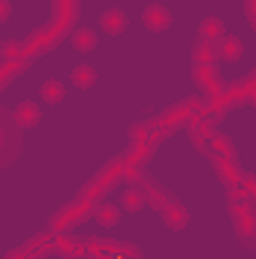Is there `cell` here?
Listing matches in <instances>:
<instances>
[{"mask_svg": "<svg viewBox=\"0 0 256 259\" xmlns=\"http://www.w3.org/2000/svg\"><path fill=\"white\" fill-rule=\"evenodd\" d=\"M72 46L78 52H91V49H97V33L91 27H75L72 30Z\"/></svg>", "mask_w": 256, "mask_h": 259, "instance_id": "12", "label": "cell"}, {"mask_svg": "<svg viewBox=\"0 0 256 259\" xmlns=\"http://www.w3.org/2000/svg\"><path fill=\"white\" fill-rule=\"evenodd\" d=\"M142 21H145V27L148 30H169L172 27V12L163 6V3H151L148 9H145V15H142Z\"/></svg>", "mask_w": 256, "mask_h": 259, "instance_id": "5", "label": "cell"}, {"mask_svg": "<svg viewBox=\"0 0 256 259\" xmlns=\"http://www.w3.org/2000/svg\"><path fill=\"white\" fill-rule=\"evenodd\" d=\"M97 220H100V226H118V220H121V208H115V205H103L100 214H97Z\"/></svg>", "mask_w": 256, "mask_h": 259, "instance_id": "16", "label": "cell"}, {"mask_svg": "<svg viewBox=\"0 0 256 259\" xmlns=\"http://www.w3.org/2000/svg\"><path fill=\"white\" fill-rule=\"evenodd\" d=\"M69 81L78 88V91H88V88H94L97 84V69L88 64H78L72 72H69Z\"/></svg>", "mask_w": 256, "mask_h": 259, "instance_id": "11", "label": "cell"}, {"mask_svg": "<svg viewBox=\"0 0 256 259\" xmlns=\"http://www.w3.org/2000/svg\"><path fill=\"white\" fill-rule=\"evenodd\" d=\"M223 36H226V30H223L220 18H214V15L202 18V24H199V39H202V42H208V46H217Z\"/></svg>", "mask_w": 256, "mask_h": 259, "instance_id": "8", "label": "cell"}, {"mask_svg": "<svg viewBox=\"0 0 256 259\" xmlns=\"http://www.w3.org/2000/svg\"><path fill=\"white\" fill-rule=\"evenodd\" d=\"M0 49H3V39H0Z\"/></svg>", "mask_w": 256, "mask_h": 259, "instance_id": "20", "label": "cell"}, {"mask_svg": "<svg viewBox=\"0 0 256 259\" xmlns=\"http://www.w3.org/2000/svg\"><path fill=\"white\" fill-rule=\"evenodd\" d=\"M247 6H253V0H247Z\"/></svg>", "mask_w": 256, "mask_h": 259, "instance_id": "19", "label": "cell"}, {"mask_svg": "<svg viewBox=\"0 0 256 259\" xmlns=\"http://www.w3.org/2000/svg\"><path fill=\"white\" fill-rule=\"evenodd\" d=\"M193 58H196V64H214V61H217L214 46H208V42H202V39L193 46Z\"/></svg>", "mask_w": 256, "mask_h": 259, "instance_id": "14", "label": "cell"}, {"mask_svg": "<svg viewBox=\"0 0 256 259\" xmlns=\"http://www.w3.org/2000/svg\"><path fill=\"white\" fill-rule=\"evenodd\" d=\"M160 214L166 217V223H169L172 229H184V226H187V211H184V205H181L175 196L160 208Z\"/></svg>", "mask_w": 256, "mask_h": 259, "instance_id": "9", "label": "cell"}, {"mask_svg": "<svg viewBox=\"0 0 256 259\" xmlns=\"http://www.w3.org/2000/svg\"><path fill=\"white\" fill-rule=\"evenodd\" d=\"M9 15H12V3L9 0H0V24L9 21Z\"/></svg>", "mask_w": 256, "mask_h": 259, "instance_id": "18", "label": "cell"}, {"mask_svg": "<svg viewBox=\"0 0 256 259\" xmlns=\"http://www.w3.org/2000/svg\"><path fill=\"white\" fill-rule=\"evenodd\" d=\"M193 78H196V84H199V91L205 94V97H220L223 94V78L217 75V69L214 64H196L193 66Z\"/></svg>", "mask_w": 256, "mask_h": 259, "instance_id": "3", "label": "cell"}, {"mask_svg": "<svg viewBox=\"0 0 256 259\" xmlns=\"http://www.w3.org/2000/svg\"><path fill=\"white\" fill-rule=\"evenodd\" d=\"M214 55L220 58V61H238L241 55H244V42L238 39V36H223L217 46H214Z\"/></svg>", "mask_w": 256, "mask_h": 259, "instance_id": "7", "label": "cell"}, {"mask_svg": "<svg viewBox=\"0 0 256 259\" xmlns=\"http://www.w3.org/2000/svg\"><path fill=\"white\" fill-rule=\"evenodd\" d=\"M121 205H124V211H139V208H145V199H142L139 190H127Z\"/></svg>", "mask_w": 256, "mask_h": 259, "instance_id": "17", "label": "cell"}, {"mask_svg": "<svg viewBox=\"0 0 256 259\" xmlns=\"http://www.w3.org/2000/svg\"><path fill=\"white\" fill-rule=\"evenodd\" d=\"M58 253L66 259H84L88 250H84V241H61L58 244Z\"/></svg>", "mask_w": 256, "mask_h": 259, "instance_id": "13", "label": "cell"}, {"mask_svg": "<svg viewBox=\"0 0 256 259\" xmlns=\"http://www.w3.org/2000/svg\"><path fill=\"white\" fill-rule=\"evenodd\" d=\"M229 214H232V223H235V232H238V238L250 247L253 244V211H250V202L247 199H241V196L235 193L232 196V202H229Z\"/></svg>", "mask_w": 256, "mask_h": 259, "instance_id": "2", "label": "cell"}, {"mask_svg": "<svg viewBox=\"0 0 256 259\" xmlns=\"http://www.w3.org/2000/svg\"><path fill=\"white\" fill-rule=\"evenodd\" d=\"M21 151V124L12 112L0 109V166L12 163Z\"/></svg>", "mask_w": 256, "mask_h": 259, "instance_id": "1", "label": "cell"}, {"mask_svg": "<svg viewBox=\"0 0 256 259\" xmlns=\"http://www.w3.org/2000/svg\"><path fill=\"white\" fill-rule=\"evenodd\" d=\"M12 115H15V121L21 124V130H27V127H36V124H39V118H42V112H39V106H36V103H30V100H27V103H18Z\"/></svg>", "mask_w": 256, "mask_h": 259, "instance_id": "10", "label": "cell"}, {"mask_svg": "<svg viewBox=\"0 0 256 259\" xmlns=\"http://www.w3.org/2000/svg\"><path fill=\"white\" fill-rule=\"evenodd\" d=\"M100 24H103V30H106V33L118 36V33H124V30H127V15H124V9L112 6V9H106V12L100 15Z\"/></svg>", "mask_w": 256, "mask_h": 259, "instance_id": "6", "label": "cell"}, {"mask_svg": "<svg viewBox=\"0 0 256 259\" xmlns=\"http://www.w3.org/2000/svg\"><path fill=\"white\" fill-rule=\"evenodd\" d=\"M136 184H139L136 190L142 193L145 205H151V208H157V211H160V208H163V205H166V202L172 199V196L166 193L163 187H157V184H154V181H151L148 175H142V172H136Z\"/></svg>", "mask_w": 256, "mask_h": 259, "instance_id": "4", "label": "cell"}, {"mask_svg": "<svg viewBox=\"0 0 256 259\" xmlns=\"http://www.w3.org/2000/svg\"><path fill=\"white\" fill-rule=\"evenodd\" d=\"M42 100H46V103H58V100H64V81H58V78L46 81V84H42Z\"/></svg>", "mask_w": 256, "mask_h": 259, "instance_id": "15", "label": "cell"}]
</instances>
